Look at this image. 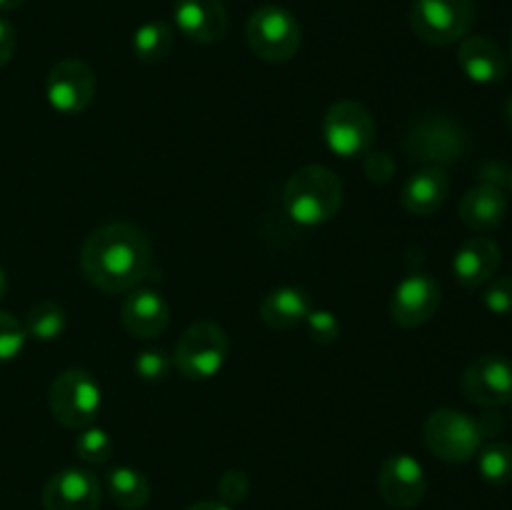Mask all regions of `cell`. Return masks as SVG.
Returning a JSON list of instances; mask_svg holds the SVG:
<instances>
[{
    "instance_id": "cell-38",
    "label": "cell",
    "mask_w": 512,
    "mask_h": 510,
    "mask_svg": "<svg viewBox=\"0 0 512 510\" xmlns=\"http://www.w3.org/2000/svg\"><path fill=\"white\" fill-rule=\"evenodd\" d=\"M508 185H510V193H512V170H510V175H508Z\"/></svg>"
},
{
    "instance_id": "cell-37",
    "label": "cell",
    "mask_w": 512,
    "mask_h": 510,
    "mask_svg": "<svg viewBox=\"0 0 512 510\" xmlns=\"http://www.w3.org/2000/svg\"><path fill=\"white\" fill-rule=\"evenodd\" d=\"M505 120H508V125H510V130H512V95H510L508 105H505Z\"/></svg>"
},
{
    "instance_id": "cell-5",
    "label": "cell",
    "mask_w": 512,
    "mask_h": 510,
    "mask_svg": "<svg viewBox=\"0 0 512 510\" xmlns=\"http://www.w3.org/2000/svg\"><path fill=\"white\" fill-rule=\"evenodd\" d=\"M423 438L430 453L445 463H468L483 445L478 420L455 408H440L430 413V418L425 420Z\"/></svg>"
},
{
    "instance_id": "cell-25",
    "label": "cell",
    "mask_w": 512,
    "mask_h": 510,
    "mask_svg": "<svg viewBox=\"0 0 512 510\" xmlns=\"http://www.w3.org/2000/svg\"><path fill=\"white\" fill-rule=\"evenodd\" d=\"M478 470L485 483L508 485L512 483V445L488 443L478 450Z\"/></svg>"
},
{
    "instance_id": "cell-10",
    "label": "cell",
    "mask_w": 512,
    "mask_h": 510,
    "mask_svg": "<svg viewBox=\"0 0 512 510\" xmlns=\"http://www.w3.org/2000/svg\"><path fill=\"white\" fill-rule=\"evenodd\" d=\"M45 95L58 113H83L95 98L93 70L80 58L60 60L50 68L48 80H45Z\"/></svg>"
},
{
    "instance_id": "cell-20",
    "label": "cell",
    "mask_w": 512,
    "mask_h": 510,
    "mask_svg": "<svg viewBox=\"0 0 512 510\" xmlns=\"http://www.w3.org/2000/svg\"><path fill=\"white\" fill-rule=\"evenodd\" d=\"M450 180L443 168H420L418 173L410 175L403 185V200L405 210L413 215H433L443 208L445 198H448Z\"/></svg>"
},
{
    "instance_id": "cell-18",
    "label": "cell",
    "mask_w": 512,
    "mask_h": 510,
    "mask_svg": "<svg viewBox=\"0 0 512 510\" xmlns=\"http://www.w3.org/2000/svg\"><path fill=\"white\" fill-rule=\"evenodd\" d=\"M460 70L478 85L503 83L508 73V60L500 45L488 35H468L458 48Z\"/></svg>"
},
{
    "instance_id": "cell-35",
    "label": "cell",
    "mask_w": 512,
    "mask_h": 510,
    "mask_svg": "<svg viewBox=\"0 0 512 510\" xmlns=\"http://www.w3.org/2000/svg\"><path fill=\"white\" fill-rule=\"evenodd\" d=\"M25 0H0V13H8V10H15L20 8Z\"/></svg>"
},
{
    "instance_id": "cell-16",
    "label": "cell",
    "mask_w": 512,
    "mask_h": 510,
    "mask_svg": "<svg viewBox=\"0 0 512 510\" xmlns=\"http://www.w3.org/2000/svg\"><path fill=\"white\" fill-rule=\"evenodd\" d=\"M120 320L133 338L153 340L168 328L170 305L158 290L133 288L120 308Z\"/></svg>"
},
{
    "instance_id": "cell-29",
    "label": "cell",
    "mask_w": 512,
    "mask_h": 510,
    "mask_svg": "<svg viewBox=\"0 0 512 510\" xmlns=\"http://www.w3.org/2000/svg\"><path fill=\"white\" fill-rule=\"evenodd\" d=\"M305 328H308L310 338L320 345H328L335 343L340 335V323L330 310L325 308H315L310 310L308 318H305Z\"/></svg>"
},
{
    "instance_id": "cell-27",
    "label": "cell",
    "mask_w": 512,
    "mask_h": 510,
    "mask_svg": "<svg viewBox=\"0 0 512 510\" xmlns=\"http://www.w3.org/2000/svg\"><path fill=\"white\" fill-rule=\"evenodd\" d=\"M25 340H28V333H25L23 320H18L8 310H0V363L18 358L20 350L25 348Z\"/></svg>"
},
{
    "instance_id": "cell-4",
    "label": "cell",
    "mask_w": 512,
    "mask_h": 510,
    "mask_svg": "<svg viewBox=\"0 0 512 510\" xmlns=\"http://www.w3.org/2000/svg\"><path fill=\"white\" fill-rule=\"evenodd\" d=\"M100 403H103V393H100L98 380L88 370L68 368L55 375V380L50 383V413L65 428L83 430L93 425Z\"/></svg>"
},
{
    "instance_id": "cell-36",
    "label": "cell",
    "mask_w": 512,
    "mask_h": 510,
    "mask_svg": "<svg viewBox=\"0 0 512 510\" xmlns=\"http://www.w3.org/2000/svg\"><path fill=\"white\" fill-rule=\"evenodd\" d=\"M5 293H8V275H5V270L0 268V300H3Z\"/></svg>"
},
{
    "instance_id": "cell-8",
    "label": "cell",
    "mask_w": 512,
    "mask_h": 510,
    "mask_svg": "<svg viewBox=\"0 0 512 510\" xmlns=\"http://www.w3.org/2000/svg\"><path fill=\"white\" fill-rule=\"evenodd\" d=\"M465 130L445 115H423L410 128L405 138V150L413 160L425 163V168H443L458 163L465 153Z\"/></svg>"
},
{
    "instance_id": "cell-1",
    "label": "cell",
    "mask_w": 512,
    "mask_h": 510,
    "mask_svg": "<svg viewBox=\"0 0 512 510\" xmlns=\"http://www.w3.org/2000/svg\"><path fill=\"white\" fill-rule=\"evenodd\" d=\"M83 273L103 293H128L150 275V240L133 223H105L85 238L80 250Z\"/></svg>"
},
{
    "instance_id": "cell-40",
    "label": "cell",
    "mask_w": 512,
    "mask_h": 510,
    "mask_svg": "<svg viewBox=\"0 0 512 510\" xmlns=\"http://www.w3.org/2000/svg\"><path fill=\"white\" fill-rule=\"evenodd\" d=\"M510 420H512V413H510Z\"/></svg>"
},
{
    "instance_id": "cell-15",
    "label": "cell",
    "mask_w": 512,
    "mask_h": 510,
    "mask_svg": "<svg viewBox=\"0 0 512 510\" xmlns=\"http://www.w3.org/2000/svg\"><path fill=\"white\" fill-rule=\"evenodd\" d=\"M173 20L185 38L200 45L218 43L228 30L223 0H175Z\"/></svg>"
},
{
    "instance_id": "cell-21",
    "label": "cell",
    "mask_w": 512,
    "mask_h": 510,
    "mask_svg": "<svg viewBox=\"0 0 512 510\" xmlns=\"http://www.w3.org/2000/svg\"><path fill=\"white\" fill-rule=\"evenodd\" d=\"M313 310L310 298L305 290L295 288V285H280V288L270 290L260 303V318L268 328L273 330H290L295 325L305 323L308 313Z\"/></svg>"
},
{
    "instance_id": "cell-24",
    "label": "cell",
    "mask_w": 512,
    "mask_h": 510,
    "mask_svg": "<svg viewBox=\"0 0 512 510\" xmlns=\"http://www.w3.org/2000/svg\"><path fill=\"white\" fill-rule=\"evenodd\" d=\"M23 325L28 338L50 343V340H58L63 335L65 325H68V315H65L63 305H58L55 300H40L25 313Z\"/></svg>"
},
{
    "instance_id": "cell-30",
    "label": "cell",
    "mask_w": 512,
    "mask_h": 510,
    "mask_svg": "<svg viewBox=\"0 0 512 510\" xmlns=\"http://www.w3.org/2000/svg\"><path fill=\"white\" fill-rule=\"evenodd\" d=\"M483 305L493 315H512V275H500V278L488 280Z\"/></svg>"
},
{
    "instance_id": "cell-14",
    "label": "cell",
    "mask_w": 512,
    "mask_h": 510,
    "mask_svg": "<svg viewBox=\"0 0 512 510\" xmlns=\"http://www.w3.org/2000/svg\"><path fill=\"white\" fill-rule=\"evenodd\" d=\"M103 500L100 480L85 468H65L43 488L45 510H98Z\"/></svg>"
},
{
    "instance_id": "cell-6",
    "label": "cell",
    "mask_w": 512,
    "mask_h": 510,
    "mask_svg": "<svg viewBox=\"0 0 512 510\" xmlns=\"http://www.w3.org/2000/svg\"><path fill=\"white\" fill-rule=\"evenodd\" d=\"M228 358V335L218 323H193L175 345L173 365L188 380H208L220 373Z\"/></svg>"
},
{
    "instance_id": "cell-34",
    "label": "cell",
    "mask_w": 512,
    "mask_h": 510,
    "mask_svg": "<svg viewBox=\"0 0 512 510\" xmlns=\"http://www.w3.org/2000/svg\"><path fill=\"white\" fill-rule=\"evenodd\" d=\"M188 510H233L230 505H225L223 500H203V503L190 505Z\"/></svg>"
},
{
    "instance_id": "cell-7",
    "label": "cell",
    "mask_w": 512,
    "mask_h": 510,
    "mask_svg": "<svg viewBox=\"0 0 512 510\" xmlns=\"http://www.w3.org/2000/svg\"><path fill=\"white\" fill-rule=\"evenodd\" d=\"M475 23L473 0H415L410 28L428 45H453L470 33Z\"/></svg>"
},
{
    "instance_id": "cell-17",
    "label": "cell",
    "mask_w": 512,
    "mask_h": 510,
    "mask_svg": "<svg viewBox=\"0 0 512 510\" xmlns=\"http://www.w3.org/2000/svg\"><path fill=\"white\" fill-rule=\"evenodd\" d=\"M500 245L488 235H473L458 248L453 258V273L463 288L475 290L495 278L500 268Z\"/></svg>"
},
{
    "instance_id": "cell-3",
    "label": "cell",
    "mask_w": 512,
    "mask_h": 510,
    "mask_svg": "<svg viewBox=\"0 0 512 510\" xmlns=\"http://www.w3.org/2000/svg\"><path fill=\"white\" fill-rule=\"evenodd\" d=\"M245 35L250 50L265 63H288L303 43L298 18L283 5H260L248 18Z\"/></svg>"
},
{
    "instance_id": "cell-19",
    "label": "cell",
    "mask_w": 512,
    "mask_h": 510,
    "mask_svg": "<svg viewBox=\"0 0 512 510\" xmlns=\"http://www.w3.org/2000/svg\"><path fill=\"white\" fill-rule=\"evenodd\" d=\"M460 220L473 233H490L498 228L508 215V198L503 190L493 183H480L463 195L458 205Z\"/></svg>"
},
{
    "instance_id": "cell-26",
    "label": "cell",
    "mask_w": 512,
    "mask_h": 510,
    "mask_svg": "<svg viewBox=\"0 0 512 510\" xmlns=\"http://www.w3.org/2000/svg\"><path fill=\"white\" fill-rule=\"evenodd\" d=\"M75 455L88 465H103L113 455V440H110V435L103 428L88 425L75 438Z\"/></svg>"
},
{
    "instance_id": "cell-11",
    "label": "cell",
    "mask_w": 512,
    "mask_h": 510,
    "mask_svg": "<svg viewBox=\"0 0 512 510\" xmlns=\"http://www.w3.org/2000/svg\"><path fill=\"white\" fill-rule=\"evenodd\" d=\"M463 393L483 408L512 403V360L500 353L475 358L463 373Z\"/></svg>"
},
{
    "instance_id": "cell-23",
    "label": "cell",
    "mask_w": 512,
    "mask_h": 510,
    "mask_svg": "<svg viewBox=\"0 0 512 510\" xmlns=\"http://www.w3.org/2000/svg\"><path fill=\"white\" fill-rule=\"evenodd\" d=\"M175 43L173 28L165 20H150L133 33V53L140 63H163Z\"/></svg>"
},
{
    "instance_id": "cell-22",
    "label": "cell",
    "mask_w": 512,
    "mask_h": 510,
    "mask_svg": "<svg viewBox=\"0 0 512 510\" xmlns=\"http://www.w3.org/2000/svg\"><path fill=\"white\" fill-rule=\"evenodd\" d=\"M105 490L110 500L123 510H140L150 500V480L128 465H118L105 475Z\"/></svg>"
},
{
    "instance_id": "cell-31",
    "label": "cell",
    "mask_w": 512,
    "mask_h": 510,
    "mask_svg": "<svg viewBox=\"0 0 512 510\" xmlns=\"http://www.w3.org/2000/svg\"><path fill=\"white\" fill-rule=\"evenodd\" d=\"M218 490H220V500H223L225 505L240 503L250 490L248 475H245L243 470H228V473L220 478Z\"/></svg>"
},
{
    "instance_id": "cell-33",
    "label": "cell",
    "mask_w": 512,
    "mask_h": 510,
    "mask_svg": "<svg viewBox=\"0 0 512 510\" xmlns=\"http://www.w3.org/2000/svg\"><path fill=\"white\" fill-rule=\"evenodd\" d=\"M15 43H18V38H15V28L8 23V20L0 18V68L8 65L10 58H13Z\"/></svg>"
},
{
    "instance_id": "cell-12",
    "label": "cell",
    "mask_w": 512,
    "mask_h": 510,
    "mask_svg": "<svg viewBox=\"0 0 512 510\" xmlns=\"http://www.w3.org/2000/svg\"><path fill=\"white\" fill-rule=\"evenodd\" d=\"M378 490L385 503L395 510H410L420 505L428 490L425 470L413 455L395 453L380 465Z\"/></svg>"
},
{
    "instance_id": "cell-9",
    "label": "cell",
    "mask_w": 512,
    "mask_h": 510,
    "mask_svg": "<svg viewBox=\"0 0 512 510\" xmlns=\"http://www.w3.org/2000/svg\"><path fill=\"white\" fill-rule=\"evenodd\" d=\"M323 138L340 158H358L373 148L375 120L358 100H338L323 118Z\"/></svg>"
},
{
    "instance_id": "cell-2",
    "label": "cell",
    "mask_w": 512,
    "mask_h": 510,
    "mask_svg": "<svg viewBox=\"0 0 512 510\" xmlns=\"http://www.w3.org/2000/svg\"><path fill=\"white\" fill-rule=\"evenodd\" d=\"M283 205L300 225H323L338 215L343 205V183L325 165H303L283 188Z\"/></svg>"
},
{
    "instance_id": "cell-32",
    "label": "cell",
    "mask_w": 512,
    "mask_h": 510,
    "mask_svg": "<svg viewBox=\"0 0 512 510\" xmlns=\"http://www.w3.org/2000/svg\"><path fill=\"white\" fill-rule=\"evenodd\" d=\"M363 170L370 180H375V183H388L395 175V163L388 153H383V150H375V153L368 150V153H365Z\"/></svg>"
},
{
    "instance_id": "cell-39",
    "label": "cell",
    "mask_w": 512,
    "mask_h": 510,
    "mask_svg": "<svg viewBox=\"0 0 512 510\" xmlns=\"http://www.w3.org/2000/svg\"><path fill=\"white\" fill-rule=\"evenodd\" d=\"M510 58H512V43H510Z\"/></svg>"
},
{
    "instance_id": "cell-13",
    "label": "cell",
    "mask_w": 512,
    "mask_h": 510,
    "mask_svg": "<svg viewBox=\"0 0 512 510\" xmlns=\"http://www.w3.org/2000/svg\"><path fill=\"white\" fill-rule=\"evenodd\" d=\"M440 305V285L428 273H410L398 283L390 298V315L403 328L428 323Z\"/></svg>"
},
{
    "instance_id": "cell-28",
    "label": "cell",
    "mask_w": 512,
    "mask_h": 510,
    "mask_svg": "<svg viewBox=\"0 0 512 510\" xmlns=\"http://www.w3.org/2000/svg\"><path fill=\"white\" fill-rule=\"evenodd\" d=\"M133 370L138 373L140 380H145V383H160V380L168 378V373L173 370V358L160 348L143 350V353H138V358L133 360Z\"/></svg>"
}]
</instances>
